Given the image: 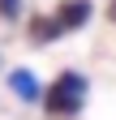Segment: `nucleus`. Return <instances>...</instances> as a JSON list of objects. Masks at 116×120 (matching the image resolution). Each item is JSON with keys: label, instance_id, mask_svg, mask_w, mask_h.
Returning a JSON list of instances; mask_svg holds the SVG:
<instances>
[{"label": "nucleus", "instance_id": "nucleus-4", "mask_svg": "<svg viewBox=\"0 0 116 120\" xmlns=\"http://www.w3.org/2000/svg\"><path fill=\"white\" fill-rule=\"evenodd\" d=\"M60 34H65V30L56 26L52 13H35V17H30V43H39V47H43V43H56Z\"/></svg>", "mask_w": 116, "mask_h": 120}, {"label": "nucleus", "instance_id": "nucleus-6", "mask_svg": "<svg viewBox=\"0 0 116 120\" xmlns=\"http://www.w3.org/2000/svg\"><path fill=\"white\" fill-rule=\"evenodd\" d=\"M108 22H116V0H108Z\"/></svg>", "mask_w": 116, "mask_h": 120}, {"label": "nucleus", "instance_id": "nucleus-5", "mask_svg": "<svg viewBox=\"0 0 116 120\" xmlns=\"http://www.w3.org/2000/svg\"><path fill=\"white\" fill-rule=\"evenodd\" d=\"M0 17H4V22H17L22 17V0H0Z\"/></svg>", "mask_w": 116, "mask_h": 120}, {"label": "nucleus", "instance_id": "nucleus-3", "mask_svg": "<svg viewBox=\"0 0 116 120\" xmlns=\"http://www.w3.org/2000/svg\"><path fill=\"white\" fill-rule=\"evenodd\" d=\"M9 90H13L22 103H39V94H43V86L35 82L30 69H13V73H9Z\"/></svg>", "mask_w": 116, "mask_h": 120}, {"label": "nucleus", "instance_id": "nucleus-1", "mask_svg": "<svg viewBox=\"0 0 116 120\" xmlns=\"http://www.w3.org/2000/svg\"><path fill=\"white\" fill-rule=\"evenodd\" d=\"M39 103H43V112H52V116H77L82 103H86V77L73 73V69L56 73V82L39 94Z\"/></svg>", "mask_w": 116, "mask_h": 120}, {"label": "nucleus", "instance_id": "nucleus-2", "mask_svg": "<svg viewBox=\"0 0 116 120\" xmlns=\"http://www.w3.org/2000/svg\"><path fill=\"white\" fill-rule=\"evenodd\" d=\"M90 13H95V4H90V0H60L52 17H56V26L69 34V30H82L86 22H90Z\"/></svg>", "mask_w": 116, "mask_h": 120}]
</instances>
